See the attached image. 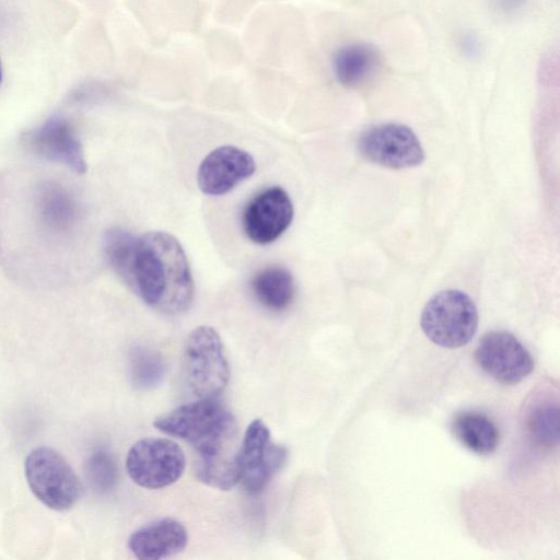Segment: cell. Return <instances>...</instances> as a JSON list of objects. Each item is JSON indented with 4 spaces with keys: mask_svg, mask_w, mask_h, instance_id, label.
<instances>
[{
    "mask_svg": "<svg viewBox=\"0 0 560 560\" xmlns=\"http://www.w3.org/2000/svg\"><path fill=\"white\" fill-rule=\"evenodd\" d=\"M358 150L365 160L395 170L418 166L425 158L416 133L397 122L365 130L359 138Z\"/></svg>",
    "mask_w": 560,
    "mask_h": 560,
    "instance_id": "obj_7",
    "label": "cell"
},
{
    "mask_svg": "<svg viewBox=\"0 0 560 560\" xmlns=\"http://www.w3.org/2000/svg\"><path fill=\"white\" fill-rule=\"evenodd\" d=\"M88 477L95 489L107 491L118 478V470L113 457L105 451L95 452L88 460Z\"/></svg>",
    "mask_w": 560,
    "mask_h": 560,
    "instance_id": "obj_21",
    "label": "cell"
},
{
    "mask_svg": "<svg viewBox=\"0 0 560 560\" xmlns=\"http://www.w3.org/2000/svg\"><path fill=\"white\" fill-rule=\"evenodd\" d=\"M137 238L130 232L120 228H112L104 235L106 258L115 272L129 287L132 282Z\"/></svg>",
    "mask_w": 560,
    "mask_h": 560,
    "instance_id": "obj_18",
    "label": "cell"
},
{
    "mask_svg": "<svg viewBox=\"0 0 560 560\" xmlns=\"http://www.w3.org/2000/svg\"><path fill=\"white\" fill-rule=\"evenodd\" d=\"M31 149L42 158L62 163L77 174L86 172L84 152L72 126L61 117H51L27 136Z\"/></svg>",
    "mask_w": 560,
    "mask_h": 560,
    "instance_id": "obj_12",
    "label": "cell"
},
{
    "mask_svg": "<svg viewBox=\"0 0 560 560\" xmlns=\"http://www.w3.org/2000/svg\"><path fill=\"white\" fill-rule=\"evenodd\" d=\"M128 371L137 388L150 389L163 381L166 365L156 351L145 347H135L129 352Z\"/></svg>",
    "mask_w": 560,
    "mask_h": 560,
    "instance_id": "obj_19",
    "label": "cell"
},
{
    "mask_svg": "<svg viewBox=\"0 0 560 560\" xmlns=\"http://www.w3.org/2000/svg\"><path fill=\"white\" fill-rule=\"evenodd\" d=\"M255 299L270 311H283L293 301L295 284L292 273L281 266L260 269L250 281Z\"/></svg>",
    "mask_w": 560,
    "mask_h": 560,
    "instance_id": "obj_16",
    "label": "cell"
},
{
    "mask_svg": "<svg viewBox=\"0 0 560 560\" xmlns=\"http://www.w3.org/2000/svg\"><path fill=\"white\" fill-rule=\"evenodd\" d=\"M456 440L478 455L492 454L499 443L495 424L483 413L464 411L455 416L451 424Z\"/></svg>",
    "mask_w": 560,
    "mask_h": 560,
    "instance_id": "obj_17",
    "label": "cell"
},
{
    "mask_svg": "<svg viewBox=\"0 0 560 560\" xmlns=\"http://www.w3.org/2000/svg\"><path fill=\"white\" fill-rule=\"evenodd\" d=\"M285 447L271 441L270 431L260 419L253 420L245 430L238 448L240 482L249 493L260 492L282 467Z\"/></svg>",
    "mask_w": 560,
    "mask_h": 560,
    "instance_id": "obj_8",
    "label": "cell"
},
{
    "mask_svg": "<svg viewBox=\"0 0 560 560\" xmlns=\"http://www.w3.org/2000/svg\"><path fill=\"white\" fill-rule=\"evenodd\" d=\"M420 325L433 343L443 348H459L467 345L476 334L477 307L465 292L444 290L428 301Z\"/></svg>",
    "mask_w": 560,
    "mask_h": 560,
    "instance_id": "obj_4",
    "label": "cell"
},
{
    "mask_svg": "<svg viewBox=\"0 0 560 560\" xmlns=\"http://www.w3.org/2000/svg\"><path fill=\"white\" fill-rule=\"evenodd\" d=\"M475 359L488 375L505 385L520 383L534 369L528 350L504 330L487 332L478 342Z\"/></svg>",
    "mask_w": 560,
    "mask_h": 560,
    "instance_id": "obj_9",
    "label": "cell"
},
{
    "mask_svg": "<svg viewBox=\"0 0 560 560\" xmlns=\"http://www.w3.org/2000/svg\"><path fill=\"white\" fill-rule=\"evenodd\" d=\"M186 467L182 447L164 438H147L128 451L126 469L131 480L145 489H161L177 481Z\"/></svg>",
    "mask_w": 560,
    "mask_h": 560,
    "instance_id": "obj_6",
    "label": "cell"
},
{
    "mask_svg": "<svg viewBox=\"0 0 560 560\" xmlns=\"http://www.w3.org/2000/svg\"><path fill=\"white\" fill-rule=\"evenodd\" d=\"M153 424L192 446L194 472L199 481L225 491L238 483L237 423L215 398L182 405L156 418Z\"/></svg>",
    "mask_w": 560,
    "mask_h": 560,
    "instance_id": "obj_1",
    "label": "cell"
},
{
    "mask_svg": "<svg viewBox=\"0 0 560 560\" xmlns=\"http://www.w3.org/2000/svg\"><path fill=\"white\" fill-rule=\"evenodd\" d=\"M39 208L44 222L55 230L67 229L74 221V201L59 185L48 184L42 189Z\"/></svg>",
    "mask_w": 560,
    "mask_h": 560,
    "instance_id": "obj_20",
    "label": "cell"
},
{
    "mask_svg": "<svg viewBox=\"0 0 560 560\" xmlns=\"http://www.w3.org/2000/svg\"><path fill=\"white\" fill-rule=\"evenodd\" d=\"M255 170V160L247 151L233 145H221L200 163L197 183L203 194L221 196L250 177Z\"/></svg>",
    "mask_w": 560,
    "mask_h": 560,
    "instance_id": "obj_11",
    "label": "cell"
},
{
    "mask_svg": "<svg viewBox=\"0 0 560 560\" xmlns=\"http://www.w3.org/2000/svg\"><path fill=\"white\" fill-rule=\"evenodd\" d=\"M523 425L538 446L550 448L559 441V399L557 387L538 385L524 402Z\"/></svg>",
    "mask_w": 560,
    "mask_h": 560,
    "instance_id": "obj_14",
    "label": "cell"
},
{
    "mask_svg": "<svg viewBox=\"0 0 560 560\" xmlns=\"http://www.w3.org/2000/svg\"><path fill=\"white\" fill-rule=\"evenodd\" d=\"M2 79H3V68H2V62H1V59H0V84L2 82Z\"/></svg>",
    "mask_w": 560,
    "mask_h": 560,
    "instance_id": "obj_22",
    "label": "cell"
},
{
    "mask_svg": "<svg viewBox=\"0 0 560 560\" xmlns=\"http://www.w3.org/2000/svg\"><path fill=\"white\" fill-rule=\"evenodd\" d=\"M380 63L374 47L368 44H349L339 48L332 58L336 80L346 88H354L371 78Z\"/></svg>",
    "mask_w": 560,
    "mask_h": 560,
    "instance_id": "obj_15",
    "label": "cell"
},
{
    "mask_svg": "<svg viewBox=\"0 0 560 560\" xmlns=\"http://www.w3.org/2000/svg\"><path fill=\"white\" fill-rule=\"evenodd\" d=\"M188 542L186 527L177 520L163 517L136 529L128 538V548L141 560H159L182 552Z\"/></svg>",
    "mask_w": 560,
    "mask_h": 560,
    "instance_id": "obj_13",
    "label": "cell"
},
{
    "mask_svg": "<svg viewBox=\"0 0 560 560\" xmlns=\"http://www.w3.org/2000/svg\"><path fill=\"white\" fill-rule=\"evenodd\" d=\"M32 493L47 508L67 511L80 499L82 483L67 459L47 446L33 448L24 463Z\"/></svg>",
    "mask_w": 560,
    "mask_h": 560,
    "instance_id": "obj_3",
    "label": "cell"
},
{
    "mask_svg": "<svg viewBox=\"0 0 560 560\" xmlns=\"http://www.w3.org/2000/svg\"><path fill=\"white\" fill-rule=\"evenodd\" d=\"M187 383L199 399H213L229 383L230 368L220 335L210 326H198L185 347Z\"/></svg>",
    "mask_w": 560,
    "mask_h": 560,
    "instance_id": "obj_5",
    "label": "cell"
},
{
    "mask_svg": "<svg viewBox=\"0 0 560 560\" xmlns=\"http://www.w3.org/2000/svg\"><path fill=\"white\" fill-rule=\"evenodd\" d=\"M131 288L155 311L177 315L194 302L189 262L178 240L163 231L137 238Z\"/></svg>",
    "mask_w": 560,
    "mask_h": 560,
    "instance_id": "obj_2",
    "label": "cell"
},
{
    "mask_svg": "<svg viewBox=\"0 0 560 560\" xmlns=\"http://www.w3.org/2000/svg\"><path fill=\"white\" fill-rule=\"evenodd\" d=\"M294 209L290 196L280 186L268 187L253 197L243 210L242 226L255 244L278 240L291 225Z\"/></svg>",
    "mask_w": 560,
    "mask_h": 560,
    "instance_id": "obj_10",
    "label": "cell"
}]
</instances>
